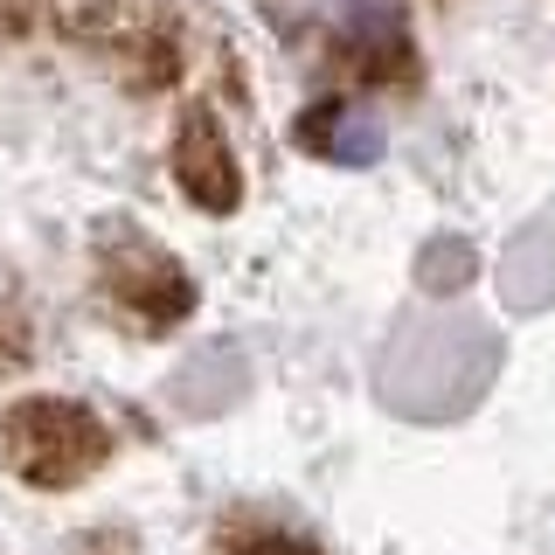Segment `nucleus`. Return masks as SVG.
<instances>
[{"label":"nucleus","instance_id":"nucleus-1","mask_svg":"<svg viewBox=\"0 0 555 555\" xmlns=\"http://www.w3.org/2000/svg\"><path fill=\"white\" fill-rule=\"evenodd\" d=\"M0 459H8V473L28 479V486H77V479H91L98 465H112V430H104L83 403L28 396V403L8 410Z\"/></svg>","mask_w":555,"mask_h":555},{"label":"nucleus","instance_id":"nucleus-2","mask_svg":"<svg viewBox=\"0 0 555 555\" xmlns=\"http://www.w3.org/2000/svg\"><path fill=\"white\" fill-rule=\"evenodd\" d=\"M173 181L188 188V202H202V208H230L236 202V160H230V146H222V132L208 126V118H188V132H181V146H173Z\"/></svg>","mask_w":555,"mask_h":555}]
</instances>
